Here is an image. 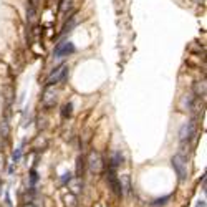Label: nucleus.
<instances>
[{
    "instance_id": "obj_8",
    "label": "nucleus",
    "mask_w": 207,
    "mask_h": 207,
    "mask_svg": "<svg viewBox=\"0 0 207 207\" xmlns=\"http://www.w3.org/2000/svg\"><path fill=\"white\" fill-rule=\"evenodd\" d=\"M119 179V186H121V192L123 194H128L129 192V189H131V184H129V176L128 174H124L121 177H118Z\"/></svg>"
},
{
    "instance_id": "obj_1",
    "label": "nucleus",
    "mask_w": 207,
    "mask_h": 207,
    "mask_svg": "<svg viewBox=\"0 0 207 207\" xmlns=\"http://www.w3.org/2000/svg\"><path fill=\"white\" fill-rule=\"evenodd\" d=\"M68 65H60L58 68H55L53 71H51L48 75V78H47V85L48 86H55V85H58L61 81H65L66 76H68Z\"/></svg>"
},
{
    "instance_id": "obj_17",
    "label": "nucleus",
    "mask_w": 207,
    "mask_h": 207,
    "mask_svg": "<svg viewBox=\"0 0 207 207\" xmlns=\"http://www.w3.org/2000/svg\"><path fill=\"white\" fill-rule=\"evenodd\" d=\"M20 156H22V147H18L17 153H13V163H17V161L20 159Z\"/></svg>"
},
{
    "instance_id": "obj_13",
    "label": "nucleus",
    "mask_w": 207,
    "mask_h": 207,
    "mask_svg": "<svg viewBox=\"0 0 207 207\" xmlns=\"http://www.w3.org/2000/svg\"><path fill=\"white\" fill-rule=\"evenodd\" d=\"M123 163V156H121V153H114L113 156H111V169L114 168H118L119 164Z\"/></svg>"
},
{
    "instance_id": "obj_22",
    "label": "nucleus",
    "mask_w": 207,
    "mask_h": 207,
    "mask_svg": "<svg viewBox=\"0 0 207 207\" xmlns=\"http://www.w3.org/2000/svg\"><path fill=\"white\" fill-rule=\"evenodd\" d=\"M195 207H205V200L202 199V200H199V202H197V205H195Z\"/></svg>"
},
{
    "instance_id": "obj_21",
    "label": "nucleus",
    "mask_w": 207,
    "mask_h": 207,
    "mask_svg": "<svg viewBox=\"0 0 207 207\" xmlns=\"http://www.w3.org/2000/svg\"><path fill=\"white\" fill-rule=\"evenodd\" d=\"M3 166H5V161H3V156H0V171L3 169Z\"/></svg>"
},
{
    "instance_id": "obj_10",
    "label": "nucleus",
    "mask_w": 207,
    "mask_h": 207,
    "mask_svg": "<svg viewBox=\"0 0 207 207\" xmlns=\"http://www.w3.org/2000/svg\"><path fill=\"white\" fill-rule=\"evenodd\" d=\"M8 134H10V124H8L7 119H2V121H0V136L8 137Z\"/></svg>"
},
{
    "instance_id": "obj_3",
    "label": "nucleus",
    "mask_w": 207,
    "mask_h": 207,
    "mask_svg": "<svg viewBox=\"0 0 207 207\" xmlns=\"http://www.w3.org/2000/svg\"><path fill=\"white\" fill-rule=\"evenodd\" d=\"M56 100H58V91L53 86H47V90L43 91V96H42V105L45 108H51L56 105Z\"/></svg>"
},
{
    "instance_id": "obj_12",
    "label": "nucleus",
    "mask_w": 207,
    "mask_h": 207,
    "mask_svg": "<svg viewBox=\"0 0 207 207\" xmlns=\"http://www.w3.org/2000/svg\"><path fill=\"white\" fill-rule=\"evenodd\" d=\"M27 22L30 25L37 22V8H33V7H28L27 8Z\"/></svg>"
},
{
    "instance_id": "obj_9",
    "label": "nucleus",
    "mask_w": 207,
    "mask_h": 207,
    "mask_svg": "<svg viewBox=\"0 0 207 207\" xmlns=\"http://www.w3.org/2000/svg\"><path fill=\"white\" fill-rule=\"evenodd\" d=\"M194 103H195V100H194V95H186L182 98V106H184V110H192L194 108Z\"/></svg>"
},
{
    "instance_id": "obj_23",
    "label": "nucleus",
    "mask_w": 207,
    "mask_h": 207,
    "mask_svg": "<svg viewBox=\"0 0 207 207\" xmlns=\"http://www.w3.org/2000/svg\"><path fill=\"white\" fill-rule=\"evenodd\" d=\"M25 207H33V205H32V204H28V205H25Z\"/></svg>"
},
{
    "instance_id": "obj_4",
    "label": "nucleus",
    "mask_w": 207,
    "mask_h": 207,
    "mask_svg": "<svg viewBox=\"0 0 207 207\" xmlns=\"http://www.w3.org/2000/svg\"><path fill=\"white\" fill-rule=\"evenodd\" d=\"M195 134V123L194 121H187V123H184L181 126V129H179V139L182 142H187V141H191L192 137Z\"/></svg>"
},
{
    "instance_id": "obj_14",
    "label": "nucleus",
    "mask_w": 207,
    "mask_h": 207,
    "mask_svg": "<svg viewBox=\"0 0 207 207\" xmlns=\"http://www.w3.org/2000/svg\"><path fill=\"white\" fill-rule=\"evenodd\" d=\"M65 204H66V207H76V195L66 194L65 195Z\"/></svg>"
},
{
    "instance_id": "obj_11",
    "label": "nucleus",
    "mask_w": 207,
    "mask_h": 207,
    "mask_svg": "<svg viewBox=\"0 0 207 207\" xmlns=\"http://www.w3.org/2000/svg\"><path fill=\"white\" fill-rule=\"evenodd\" d=\"M194 93L197 96H205V81H197L194 85Z\"/></svg>"
},
{
    "instance_id": "obj_16",
    "label": "nucleus",
    "mask_w": 207,
    "mask_h": 207,
    "mask_svg": "<svg viewBox=\"0 0 207 207\" xmlns=\"http://www.w3.org/2000/svg\"><path fill=\"white\" fill-rule=\"evenodd\" d=\"M71 110H73V105H71V103H66V105L63 106V111H61L63 116H65V118L66 116H71Z\"/></svg>"
},
{
    "instance_id": "obj_2",
    "label": "nucleus",
    "mask_w": 207,
    "mask_h": 207,
    "mask_svg": "<svg viewBox=\"0 0 207 207\" xmlns=\"http://www.w3.org/2000/svg\"><path fill=\"white\" fill-rule=\"evenodd\" d=\"M171 164H172V168H174L177 177H179V181H186V177H187V163H186V159H184V156H181V154L172 156Z\"/></svg>"
},
{
    "instance_id": "obj_19",
    "label": "nucleus",
    "mask_w": 207,
    "mask_h": 207,
    "mask_svg": "<svg viewBox=\"0 0 207 207\" xmlns=\"http://www.w3.org/2000/svg\"><path fill=\"white\" fill-rule=\"evenodd\" d=\"M35 182H37V172L32 171V184H35Z\"/></svg>"
},
{
    "instance_id": "obj_15",
    "label": "nucleus",
    "mask_w": 207,
    "mask_h": 207,
    "mask_svg": "<svg viewBox=\"0 0 207 207\" xmlns=\"http://www.w3.org/2000/svg\"><path fill=\"white\" fill-rule=\"evenodd\" d=\"M168 200H171V195H166V197H163V199H156V200L153 202V205H154V207L166 205V204H168Z\"/></svg>"
},
{
    "instance_id": "obj_5",
    "label": "nucleus",
    "mask_w": 207,
    "mask_h": 207,
    "mask_svg": "<svg viewBox=\"0 0 207 207\" xmlns=\"http://www.w3.org/2000/svg\"><path fill=\"white\" fill-rule=\"evenodd\" d=\"M88 168L91 172H101L103 169V159L96 151H91L88 156Z\"/></svg>"
},
{
    "instance_id": "obj_7",
    "label": "nucleus",
    "mask_w": 207,
    "mask_h": 207,
    "mask_svg": "<svg viewBox=\"0 0 207 207\" xmlns=\"http://www.w3.org/2000/svg\"><path fill=\"white\" fill-rule=\"evenodd\" d=\"M108 184H110V187L113 189L114 194L121 195V186H119V179L116 177V174H114V169H110V174H108Z\"/></svg>"
},
{
    "instance_id": "obj_18",
    "label": "nucleus",
    "mask_w": 207,
    "mask_h": 207,
    "mask_svg": "<svg viewBox=\"0 0 207 207\" xmlns=\"http://www.w3.org/2000/svg\"><path fill=\"white\" fill-rule=\"evenodd\" d=\"M81 169H83V159H81V158H78V174L81 172Z\"/></svg>"
},
{
    "instance_id": "obj_6",
    "label": "nucleus",
    "mask_w": 207,
    "mask_h": 207,
    "mask_svg": "<svg viewBox=\"0 0 207 207\" xmlns=\"http://www.w3.org/2000/svg\"><path fill=\"white\" fill-rule=\"evenodd\" d=\"M75 51V45L71 42H61L56 45V48L53 51V56L55 58H61V56H66Z\"/></svg>"
},
{
    "instance_id": "obj_20",
    "label": "nucleus",
    "mask_w": 207,
    "mask_h": 207,
    "mask_svg": "<svg viewBox=\"0 0 207 207\" xmlns=\"http://www.w3.org/2000/svg\"><path fill=\"white\" fill-rule=\"evenodd\" d=\"M37 5H38V0H30V7L37 8Z\"/></svg>"
}]
</instances>
